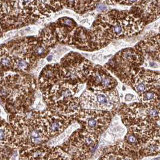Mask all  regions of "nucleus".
<instances>
[{
  "label": "nucleus",
  "mask_w": 160,
  "mask_h": 160,
  "mask_svg": "<svg viewBox=\"0 0 160 160\" xmlns=\"http://www.w3.org/2000/svg\"><path fill=\"white\" fill-rule=\"evenodd\" d=\"M125 139L128 144H131V145H135V144H137V143H138L137 137L131 132H129V133H128L127 134Z\"/></svg>",
  "instance_id": "nucleus-15"
},
{
  "label": "nucleus",
  "mask_w": 160,
  "mask_h": 160,
  "mask_svg": "<svg viewBox=\"0 0 160 160\" xmlns=\"http://www.w3.org/2000/svg\"><path fill=\"white\" fill-rule=\"evenodd\" d=\"M82 109L95 110L112 112L119 105V96L116 89L95 91L86 89L80 98Z\"/></svg>",
  "instance_id": "nucleus-3"
},
{
  "label": "nucleus",
  "mask_w": 160,
  "mask_h": 160,
  "mask_svg": "<svg viewBox=\"0 0 160 160\" xmlns=\"http://www.w3.org/2000/svg\"><path fill=\"white\" fill-rule=\"evenodd\" d=\"M12 136V130L8 126V124L5 122L1 121V143H7L10 139Z\"/></svg>",
  "instance_id": "nucleus-14"
},
{
  "label": "nucleus",
  "mask_w": 160,
  "mask_h": 160,
  "mask_svg": "<svg viewBox=\"0 0 160 160\" xmlns=\"http://www.w3.org/2000/svg\"><path fill=\"white\" fill-rule=\"evenodd\" d=\"M160 118V110L155 106L145 107L144 119L148 120H158Z\"/></svg>",
  "instance_id": "nucleus-13"
},
{
  "label": "nucleus",
  "mask_w": 160,
  "mask_h": 160,
  "mask_svg": "<svg viewBox=\"0 0 160 160\" xmlns=\"http://www.w3.org/2000/svg\"><path fill=\"white\" fill-rule=\"evenodd\" d=\"M97 10L98 11H102L104 10L105 8H107V7L104 5V4H98L97 6Z\"/></svg>",
  "instance_id": "nucleus-16"
},
{
  "label": "nucleus",
  "mask_w": 160,
  "mask_h": 160,
  "mask_svg": "<svg viewBox=\"0 0 160 160\" xmlns=\"http://www.w3.org/2000/svg\"><path fill=\"white\" fill-rule=\"evenodd\" d=\"M149 66L151 67V68H157L158 67V64L155 62H149Z\"/></svg>",
  "instance_id": "nucleus-18"
},
{
  "label": "nucleus",
  "mask_w": 160,
  "mask_h": 160,
  "mask_svg": "<svg viewBox=\"0 0 160 160\" xmlns=\"http://www.w3.org/2000/svg\"><path fill=\"white\" fill-rule=\"evenodd\" d=\"M78 86L60 81L42 91L43 99L48 108L71 98L76 94Z\"/></svg>",
  "instance_id": "nucleus-5"
},
{
  "label": "nucleus",
  "mask_w": 160,
  "mask_h": 160,
  "mask_svg": "<svg viewBox=\"0 0 160 160\" xmlns=\"http://www.w3.org/2000/svg\"><path fill=\"white\" fill-rule=\"evenodd\" d=\"M45 122L49 136H55L61 134L72 120L71 118L60 114L49 108L40 112Z\"/></svg>",
  "instance_id": "nucleus-7"
},
{
  "label": "nucleus",
  "mask_w": 160,
  "mask_h": 160,
  "mask_svg": "<svg viewBox=\"0 0 160 160\" xmlns=\"http://www.w3.org/2000/svg\"><path fill=\"white\" fill-rule=\"evenodd\" d=\"M61 81L79 86L88 82L95 66L79 54L71 52L60 64Z\"/></svg>",
  "instance_id": "nucleus-2"
},
{
  "label": "nucleus",
  "mask_w": 160,
  "mask_h": 160,
  "mask_svg": "<svg viewBox=\"0 0 160 160\" xmlns=\"http://www.w3.org/2000/svg\"><path fill=\"white\" fill-rule=\"evenodd\" d=\"M61 81L60 64H49L43 68L39 78L42 91Z\"/></svg>",
  "instance_id": "nucleus-8"
},
{
  "label": "nucleus",
  "mask_w": 160,
  "mask_h": 160,
  "mask_svg": "<svg viewBox=\"0 0 160 160\" xmlns=\"http://www.w3.org/2000/svg\"><path fill=\"white\" fill-rule=\"evenodd\" d=\"M117 84V81L105 69L101 66H95L87 82V89L108 91L114 89Z\"/></svg>",
  "instance_id": "nucleus-6"
},
{
  "label": "nucleus",
  "mask_w": 160,
  "mask_h": 160,
  "mask_svg": "<svg viewBox=\"0 0 160 160\" xmlns=\"http://www.w3.org/2000/svg\"><path fill=\"white\" fill-rule=\"evenodd\" d=\"M47 59L48 62H51V61L52 60V55L49 56L47 57Z\"/></svg>",
  "instance_id": "nucleus-19"
},
{
  "label": "nucleus",
  "mask_w": 160,
  "mask_h": 160,
  "mask_svg": "<svg viewBox=\"0 0 160 160\" xmlns=\"http://www.w3.org/2000/svg\"><path fill=\"white\" fill-rule=\"evenodd\" d=\"M99 1H66V6L72 8L78 13H83L92 10L98 6Z\"/></svg>",
  "instance_id": "nucleus-10"
},
{
  "label": "nucleus",
  "mask_w": 160,
  "mask_h": 160,
  "mask_svg": "<svg viewBox=\"0 0 160 160\" xmlns=\"http://www.w3.org/2000/svg\"><path fill=\"white\" fill-rule=\"evenodd\" d=\"M140 100L142 102L144 105L148 106H154L153 104H156L155 102L157 101V104L158 102V96L153 92H146L143 93L140 95Z\"/></svg>",
  "instance_id": "nucleus-11"
},
{
  "label": "nucleus",
  "mask_w": 160,
  "mask_h": 160,
  "mask_svg": "<svg viewBox=\"0 0 160 160\" xmlns=\"http://www.w3.org/2000/svg\"><path fill=\"white\" fill-rule=\"evenodd\" d=\"M1 81V100L12 112H23L32 104L36 83L31 76L22 72H2Z\"/></svg>",
  "instance_id": "nucleus-1"
},
{
  "label": "nucleus",
  "mask_w": 160,
  "mask_h": 160,
  "mask_svg": "<svg viewBox=\"0 0 160 160\" xmlns=\"http://www.w3.org/2000/svg\"><path fill=\"white\" fill-rule=\"evenodd\" d=\"M75 119L80 121L85 131L98 136L108 127L112 119V112L81 109Z\"/></svg>",
  "instance_id": "nucleus-4"
},
{
  "label": "nucleus",
  "mask_w": 160,
  "mask_h": 160,
  "mask_svg": "<svg viewBox=\"0 0 160 160\" xmlns=\"http://www.w3.org/2000/svg\"><path fill=\"white\" fill-rule=\"evenodd\" d=\"M134 98V95H131V94H128L125 96V99L126 101H131V100H132V99Z\"/></svg>",
  "instance_id": "nucleus-17"
},
{
  "label": "nucleus",
  "mask_w": 160,
  "mask_h": 160,
  "mask_svg": "<svg viewBox=\"0 0 160 160\" xmlns=\"http://www.w3.org/2000/svg\"><path fill=\"white\" fill-rule=\"evenodd\" d=\"M116 63L119 68H127L128 65L139 64L142 56L133 49H125L119 52L115 57Z\"/></svg>",
  "instance_id": "nucleus-9"
},
{
  "label": "nucleus",
  "mask_w": 160,
  "mask_h": 160,
  "mask_svg": "<svg viewBox=\"0 0 160 160\" xmlns=\"http://www.w3.org/2000/svg\"><path fill=\"white\" fill-rule=\"evenodd\" d=\"M146 152L148 154H155L160 152V137H155L149 140L146 146Z\"/></svg>",
  "instance_id": "nucleus-12"
}]
</instances>
